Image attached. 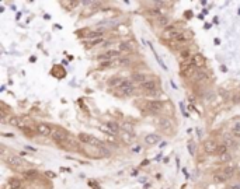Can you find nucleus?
<instances>
[{
    "label": "nucleus",
    "mask_w": 240,
    "mask_h": 189,
    "mask_svg": "<svg viewBox=\"0 0 240 189\" xmlns=\"http://www.w3.org/2000/svg\"><path fill=\"white\" fill-rule=\"evenodd\" d=\"M181 30L178 28L177 24H170L166 30H163V34H162V38L166 39V41H174L175 38L180 35Z\"/></svg>",
    "instance_id": "nucleus-1"
},
{
    "label": "nucleus",
    "mask_w": 240,
    "mask_h": 189,
    "mask_svg": "<svg viewBox=\"0 0 240 189\" xmlns=\"http://www.w3.org/2000/svg\"><path fill=\"white\" fill-rule=\"evenodd\" d=\"M139 88H140V91L145 92L146 95H156V94H159V86H157V83L155 80H149L146 83L140 84Z\"/></svg>",
    "instance_id": "nucleus-2"
},
{
    "label": "nucleus",
    "mask_w": 240,
    "mask_h": 189,
    "mask_svg": "<svg viewBox=\"0 0 240 189\" xmlns=\"http://www.w3.org/2000/svg\"><path fill=\"white\" fill-rule=\"evenodd\" d=\"M121 95L124 97H129V95H134L135 91H136V86L135 83H132L131 80H125V83L121 86V88L118 90Z\"/></svg>",
    "instance_id": "nucleus-3"
},
{
    "label": "nucleus",
    "mask_w": 240,
    "mask_h": 189,
    "mask_svg": "<svg viewBox=\"0 0 240 189\" xmlns=\"http://www.w3.org/2000/svg\"><path fill=\"white\" fill-rule=\"evenodd\" d=\"M51 137H52L53 142H56V143L63 144V143H66V140L69 139V134H68V132H65L63 129H55L53 132H52Z\"/></svg>",
    "instance_id": "nucleus-4"
},
{
    "label": "nucleus",
    "mask_w": 240,
    "mask_h": 189,
    "mask_svg": "<svg viewBox=\"0 0 240 189\" xmlns=\"http://www.w3.org/2000/svg\"><path fill=\"white\" fill-rule=\"evenodd\" d=\"M6 162H7L10 167L17 168V170H21V168L24 167L23 160H21L19 156H16V154H10V156L6 157Z\"/></svg>",
    "instance_id": "nucleus-5"
},
{
    "label": "nucleus",
    "mask_w": 240,
    "mask_h": 189,
    "mask_svg": "<svg viewBox=\"0 0 240 189\" xmlns=\"http://www.w3.org/2000/svg\"><path fill=\"white\" fill-rule=\"evenodd\" d=\"M197 67H195L192 63H183V65L180 66V74L181 76H184V77H191V76H194L195 73H197Z\"/></svg>",
    "instance_id": "nucleus-6"
},
{
    "label": "nucleus",
    "mask_w": 240,
    "mask_h": 189,
    "mask_svg": "<svg viewBox=\"0 0 240 189\" xmlns=\"http://www.w3.org/2000/svg\"><path fill=\"white\" fill-rule=\"evenodd\" d=\"M163 106H164V104L160 100H150V101L146 102L145 108L150 112H160L163 109Z\"/></svg>",
    "instance_id": "nucleus-7"
},
{
    "label": "nucleus",
    "mask_w": 240,
    "mask_h": 189,
    "mask_svg": "<svg viewBox=\"0 0 240 189\" xmlns=\"http://www.w3.org/2000/svg\"><path fill=\"white\" fill-rule=\"evenodd\" d=\"M218 148H219V144L216 143V140L213 139H208L204 142V150L209 154H213V153H218Z\"/></svg>",
    "instance_id": "nucleus-8"
},
{
    "label": "nucleus",
    "mask_w": 240,
    "mask_h": 189,
    "mask_svg": "<svg viewBox=\"0 0 240 189\" xmlns=\"http://www.w3.org/2000/svg\"><path fill=\"white\" fill-rule=\"evenodd\" d=\"M125 80H126V78L120 77V76H112L111 78L107 80V84H108V87L110 88H117V90H120L121 86L125 83Z\"/></svg>",
    "instance_id": "nucleus-9"
},
{
    "label": "nucleus",
    "mask_w": 240,
    "mask_h": 189,
    "mask_svg": "<svg viewBox=\"0 0 240 189\" xmlns=\"http://www.w3.org/2000/svg\"><path fill=\"white\" fill-rule=\"evenodd\" d=\"M159 128L163 130V132H167V133H171L173 129H174V125L169 118H160L159 119Z\"/></svg>",
    "instance_id": "nucleus-10"
},
{
    "label": "nucleus",
    "mask_w": 240,
    "mask_h": 189,
    "mask_svg": "<svg viewBox=\"0 0 240 189\" xmlns=\"http://www.w3.org/2000/svg\"><path fill=\"white\" fill-rule=\"evenodd\" d=\"M132 83H138L139 86L140 84H143V83H146V81H149V80H152V78H149V76L148 74H145V73H134L132 76H131V78H129Z\"/></svg>",
    "instance_id": "nucleus-11"
},
{
    "label": "nucleus",
    "mask_w": 240,
    "mask_h": 189,
    "mask_svg": "<svg viewBox=\"0 0 240 189\" xmlns=\"http://www.w3.org/2000/svg\"><path fill=\"white\" fill-rule=\"evenodd\" d=\"M37 132L41 134V136H51L53 130H52V128L48 123H44V122H41V123L37 125Z\"/></svg>",
    "instance_id": "nucleus-12"
},
{
    "label": "nucleus",
    "mask_w": 240,
    "mask_h": 189,
    "mask_svg": "<svg viewBox=\"0 0 240 189\" xmlns=\"http://www.w3.org/2000/svg\"><path fill=\"white\" fill-rule=\"evenodd\" d=\"M191 63L197 67V69H202L205 66V58H204L201 53H195L192 58H191Z\"/></svg>",
    "instance_id": "nucleus-13"
},
{
    "label": "nucleus",
    "mask_w": 240,
    "mask_h": 189,
    "mask_svg": "<svg viewBox=\"0 0 240 189\" xmlns=\"http://www.w3.org/2000/svg\"><path fill=\"white\" fill-rule=\"evenodd\" d=\"M112 67H128L131 65V60L128 58H118L115 60H111Z\"/></svg>",
    "instance_id": "nucleus-14"
},
{
    "label": "nucleus",
    "mask_w": 240,
    "mask_h": 189,
    "mask_svg": "<svg viewBox=\"0 0 240 189\" xmlns=\"http://www.w3.org/2000/svg\"><path fill=\"white\" fill-rule=\"evenodd\" d=\"M160 140H162V137H160L157 133H150L145 137V143L149 144V146H153V144H157Z\"/></svg>",
    "instance_id": "nucleus-15"
},
{
    "label": "nucleus",
    "mask_w": 240,
    "mask_h": 189,
    "mask_svg": "<svg viewBox=\"0 0 240 189\" xmlns=\"http://www.w3.org/2000/svg\"><path fill=\"white\" fill-rule=\"evenodd\" d=\"M9 123L11 125V126L20 128V129H24V128H25L24 120L21 119V118H19V116H10V118H9Z\"/></svg>",
    "instance_id": "nucleus-16"
},
{
    "label": "nucleus",
    "mask_w": 240,
    "mask_h": 189,
    "mask_svg": "<svg viewBox=\"0 0 240 189\" xmlns=\"http://www.w3.org/2000/svg\"><path fill=\"white\" fill-rule=\"evenodd\" d=\"M156 25H157V27H160V28H163V30H166V28L170 25V18H169L167 16L157 17V18H156Z\"/></svg>",
    "instance_id": "nucleus-17"
},
{
    "label": "nucleus",
    "mask_w": 240,
    "mask_h": 189,
    "mask_svg": "<svg viewBox=\"0 0 240 189\" xmlns=\"http://www.w3.org/2000/svg\"><path fill=\"white\" fill-rule=\"evenodd\" d=\"M118 48H120L121 52H126V53H129V52H134V44L132 42H120L118 44Z\"/></svg>",
    "instance_id": "nucleus-18"
},
{
    "label": "nucleus",
    "mask_w": 240,
    "mask_h": 189,
    "mask_svg": "<svg viewBox=\"0 0 240 189\" xmlns=\"http://www.w3.org/2000/svg\"><path fill=\"white\" fill-rule=\"evenodd\" d=\"M230 133L233 137L240 139V120H235L230 126Z\"/></svg>",
    "instance_id": "nucleus-19"
},
{
    "label": "nucleus",
    "mask_w": 240,
    "mask_h": 189,
    "mask_svg": "<svg viewBox=\"0 0 240 189\" xmlns=\"http://www.w3.org/2000/svg\"><path fill=\"white\" fill-rule=\"evenodd\" d=\"M208 80V74L202 70H197V73L194 74V81L195 83H204Z\"/></svg>",
    "instance_id": "nucleus-20"
},
{
    "label": "nucleus",
    "mask_w": 240,
    "mask_h": 189,
    "mask_svg": "<svg viewBox=\"0 0 240 189\" xmlns=\"http://www.w3.org/2000/svg\"><path fill=\"white\" fill-rule=\"evenodd\" d=\"M103 35H104V32H103V31H100V30H97V31H90V32L87 34V39H86V41H94V39H100V38H103Z\"/></svg>",
    "instance_id": "nucleus-21"
},
{
    "label": "nucleus",
    "mask_w": 240,
    "mask_h": 189,
    "mask_svg": "<svg viewBox=\"0 0 240 189\" xmlns=\"http://www.w3.org/2000/svg\"><path fill=\"white\" fill-rule=\"evenodd\" d=\"M77 139H79V142H80V143H83V144H90V143H91L93 136H90V134H87V133H79Z\"/></svg>",
    "instance_id": "nucleus-22"
},
{
    "label": "nucleus",
    "mask_w": 240,
    "mask_h": 189,
    "mask_svg": "<svg viewBox=\"0 0 240 189\" xmlns=\"http://www.w3.org/2000/svg\"><path fill=\"white\" fill-rule=\"evenodd\" d=\"M9 188L10 189H21V181H20L19 178H10Z\"/></svg>",
    "instance_id": "nucleus-23"
},
{
    "label": "nucleus",
    "mask_w": 240,
    "mask_h": 189,
    "mask_svg": "<svg viewBox=\"0 0 240 189\" xmlns=\"http://www.w3.org/2000/svg\"><path fill=\"white\" fill-rule=\"evenodd\" d=\"M213 178H215V181H216V182H227V181L230 179V178H229L226 174H223L222 171H221V172H216V174L213 175Z\"/></svg>",
    "instance_id": "nucleus-24"
},
{
    "label": "nucleus",
    "mask_w": 240,
    "mask_h": 189,
    "mask_svg": "<svg viewBox=\"0 0 240 189\" xmlns=\"http://www.w3.org/2000/svg\"><path fill=\"white\" fill-rule=\"evenodd\" d=\"M106 126L111 130V132H112V134H117L118 132H120V126H118L117 122H112V120H111V122H107Z\"/></svg>",
    "instance_id": "nucleus-25"
},
{
    "label": "nucleus",
    "mask_w": 240,
    "mask_h": 189,
    "mask_svg": "<svg viewBox=\"0 0 240 189\" xmlns=\"http://www.w3.org/2000/svg\"><path fill=\"white\" fill-rule=\"evenodd\" d=\"M236 170H237V168H236L235 165H229V167H225V168L222 170V172H223V174H226L229 178H232V176L236 174Z\"/></svg>",
    "instance_id": "nucleus-26"
},
{
    "label": "nucleus",
    "mask_w": 240,
    "mask_h": 189,
    "mask_svg": "<svg viewBox=\"0 0 240 189\" xmlns=\"http://www.w3.org/2000/svg\"><path fill=\"white\" fill-rule=\"evenodd\" d=\"M121 128H122V129H124V132H126V133L132 134V132H134V126H132L129 122H124V123L121 125Z\"/></svg>",
    "instance_id": "nucleus-27"
},
{
    "label": "nucleus",
    "mask_w": 240,
    "mask_h": 189,
    "mask_svg": "<svg viewBox=\"0 0 240 189\" xmlns=\"http://www.w3.org/2000/svg\"><path fill=\"white\" fill-rule=\"evenodd\" d=\"M227 153V146L225 143L223 144H219V148H218V156H222V154H226Z\"/></svg>",
    "instance_id": "nucleus-28"
},
{
    "label": "nucleus",
    "mask_w": 240,
    "mask_h": 189,
    "mask_svg": "<svg viewBox=\"0 0 240 189\" xmlns=\"http://www.w3.org/2000/svg\"><path fill=\"white\" fill-rule=\"evenodd\" d=\"M219 160H221V162H229L232 160V156L229 154V153H226V154H222V156H219Z\"/></svg>",
    "instance_id": "nucleus-29"
},
{
    "label": "nucleus",
    "mask_w": 240,
    "mask_h": 189,
    "mask_svg": "<svg viewBox=\"0 0 240 189\" xmlns=\"http://www.w3.org/2000/svg\"><path fill=\"white\" fill-rule=\"evenodd\" d=\"M108 67H112V63H111V62H101V63L98 65V69L100 70L108 69Z\"/></svg>",
    "instance_id": "nucleus-30"
},
{
    "label": "nucleus",
    "mask_w": 240,
    "mask_h": 189,
    "mask_svg": "<svg viewBox=\"0 0 240 189\" xmlns=\"http://www.w3.org/2000/svg\"><path fill=\"white\" fill-rule=\"evenodd\" d=\"M98 151H100V154H103V156H104V157H108V156H111V151H110V150H108V148H106V147H104V146H103V147H100V148H98Z\"/></svg>",
    "instance_id": "nucleus-31"
},
{
    "label": "nucleus",
    "mask_w": 240,
    "mask_h": 189,
    "mask_svg": "<svg viewBox=\"0 0 240 189\" xmlns=\"http://www.w3.org/2000/svg\"><path fill=\"white\" fill-rule=\"evenodd\" d=\"M180 56L183 58V59H187V58L191 56V51H189V49H184V51L180 52Z\"/></svg>",
    "instance_id": "nucleus-32"
},
{
    "label": "nucleus",
    "mask_w": 240,
    "mask_h": 189,
    "mask_svg": "<svg viewBox=\"0 0 240 189\" xmlns=\"http://www.w3.org/2000/svg\"><path fill=\"white\" fill-rule=\"evenodd\" d=\"M122 140H125V142H129L131 140V133H126V132H122Z\"/></svg>",
    "instance_id": "nucleus-33"
},
{
    "label": "nucleus",
    "mask_w": 240,
    "mask_h": 189,
    "mask_svg": "<svg viewBox=\"0 0 240 189\" xmlns=\"http://www.w3.org/2000/svg\"><path fill=\"white\" fill-rule=\"evenodd\" d=\"M25 175H27L28 178H34V176H37V171H34V170L27 171V172H25Z\"/></svg>",
    "instance_id": "nucleus-34"
},
{
    "label": "nucleus",
    "mask_w": 240,
    "mask_h": 189,
    "mask_svg": "<svg viewBox=\"0 0 240 189\" xmlns=\"http://www.w3.org/2000/svg\"><path fill=\"white\" fill-rule=\"evenodd\" d=\"M23 130L25 132V134H28V136H33V134H34V130L30 129V128H24Z\"/></svg>",
    "instance_id": "nucleus-35"
},
{
    "label": "nucleus",
    "mask_w": 240,
    "mask_h": 189,
    "mask_svg": "<svg viewBox=\"0 0 240 189\" xmlns=\"http://www.w3.org/2000/svg\"><path fill=\"white\" fill-rule=\"evenodd\" d=\"M45 175L49 176V178H56V174H55V172H52V171H46Z\"/></svg>",
    "instance_id": "nucleus-36"
},
{
    "label": "nucleus",
    "mask_w": 240,
    "mask_h": 189,
    "mask_svg": "<svg viewBox=\"0 0 240 189\" xmlns=\"http://www.w3.org/2000/svg\"><path fill=\"white\" fill-rule=\"evenodd\" d=\"M225 189H240V184H233V185H230V186H227V188H225Z\"/></svg>",
    "instance_id": "nucleus-37"
},
{
    "label": "nucleus",
    "mask_w": 240,
    "mask_h": 189,
    "mask_svg": "<svg viewBox=\"0 0 240 189\" xmlns=\"http://www.w3.org/2000/svg\"><path fill=\"white\" fill-rule=\"evenodd\" d=\"M233 102H235V104H239L240 102V95H233Z\"/></svg>",
    "instance_id": "nucleus-38"
},
{
    "label": "nucleus",
    "mask_w": 240,
    "mask_h": 189,
    "mask_svg": "<svg viewBox=\"0 0 240 189\" xmlns=\"http://www.w3.org/2000/svg\"><path fill=\"white\" fill-rule=\"evenodd\" d=\"M188 150H189V153H191V154H194V144H192V143L188 144Z\"/></svg>",
    "instance_id": "nucleus-39"
}]
</instances>
